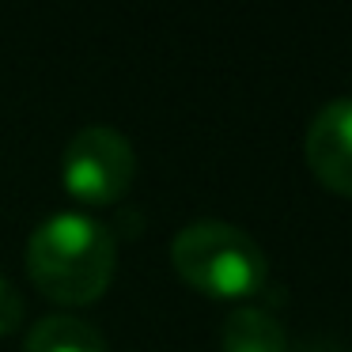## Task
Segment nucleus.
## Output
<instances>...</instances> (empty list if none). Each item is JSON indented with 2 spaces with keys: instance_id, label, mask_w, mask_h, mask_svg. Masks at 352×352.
<instances>
[{
  "instance_id": "1",
  "label": "nucleus",
  "mask_w": 352,
  "mask_h": 352,
  "mask_svg": "<svg viewBox=\"0 0 352 352\" xmlns=\"http://www.w3.org/2000/svg\"><path fill=\"white\" fill-rule=\"evenodd\" d=\"M118 239L102 220L76 208L50 212L27 239V273L57 303H91L110 288Z\"/></svg>"
},
{
  "instance_id": "6",
  "label": "nucleus",
  "mask_w": 352,
  "mask_h": 352,
  "mask_svg": "<svg viewBox=\"0 0 352 352\" xmlns=\"http://www.w3.org/2000/svg\"><path fill=\"white\" fill-rule=\"evenodd\" d=\"M23 352H110L99 326L76 314H46L31 326Z\"/></svg>"
},
{
  "instance_id": "7",
  "label": "nucleus",
  "mask_w": 352,
  "mask_h": 352,
  "mask_svg": "<svg viewBox=\"0 0 352 352\" xmlns=\"http://www.w3.org/2000/svg\"><path fill=\"white\" fill-rule=\"evenodd\" d=\"M19 322H23V296L8 276H0V337L12 333Z\"/></svg>"
},
{
  "instance_id": "5",
  "label": "nucleus",
  "mask_w": 352,
  "mask_h": 352,
  "mask_svg": "<svg viewBox=\"0 0 352 352\" xmlns=\"http://www.w3.org/2000/svg\"><path fill=\"white\" fill-rule=\"evenodd\" d=\"M220 352H288V333L265 307L243 303L223 314Z\"/></svg>"
},
{
  "instance_id": "2",
  "label": "nucleus",
  "mask_w": 352,
  "mask_h": 352,
  "mask_svg": "<svg viewBox=\"0 0 352 352\" xmlns=\"http://www.w3.org/2000/svg\"><path fill=\"white\" fill-rule=\"evenodd\" d=\"M170 261L190 288L212 299H250L269 276L258 239L223 220L186 223L170 243Z\"/></svg>"
},
{
  "instance_id": "3",
  "label": "nucleus",
  "mask_w": 352,
  "mask_h": 352,
  "mask_svg": "<svg viewBox=\"0 0 352 352\" xmlns=\"http://www.w3.org/2000/svg\"><path fill=\"white\" fill-rule=\"evenodd\" d=\"M137 175V152L114 125H84L69 137L61 155V182L87 205H110L129 190Z\"/></svg>"
},
{
  "instance_id": "4",
  "label": "nucleus",
  "mask_w": 352,
  "mask_h": 352,
  "mask_svg": "<svg viewBox=\"0 0 352 352\" xmlns=\"http://www.w3.org/2000/svg\"><path fill=\"white\" fill-rule=\"evenodd\" d=\"M303 155L322 186L352 197V95L329 99L311 118L303 137Z\"/></svg>"
}]
</instances>
